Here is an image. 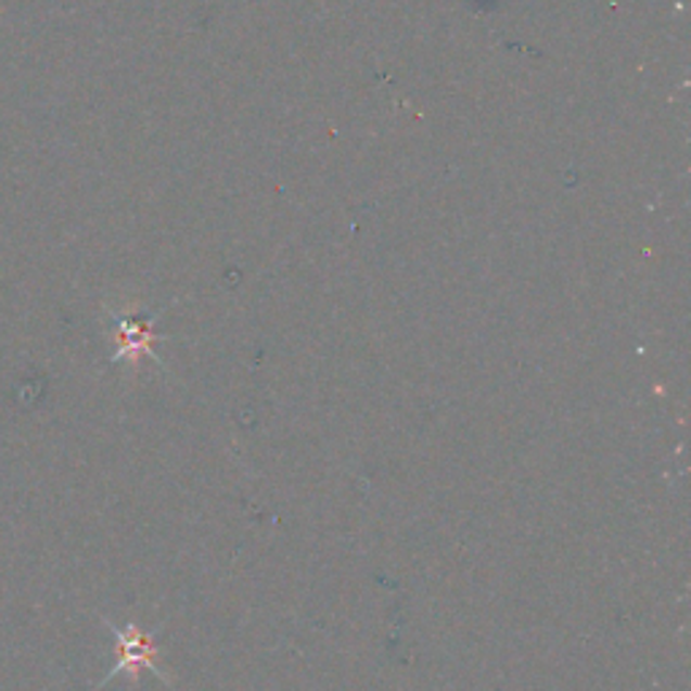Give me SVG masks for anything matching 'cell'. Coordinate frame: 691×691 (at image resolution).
<instances>
[{
    "label": "cell",
    "instance_id": "1",
    "mask_svg": "<svg viewBox=\"0 0 691 691\" xmlns=\"http://www.w3.org/2000/svg\"><path fill=\"white\" fill-rule=\"evenodd\" d=\"M108 629L114 632L116 638V654H119V660H116L114 670L108 673L106 678L101 681V687H106L108 681H114L119 673H130L132 678H138V673L141 670H152L154 676L163 678L165 681V673L157 667V649H154V640L152 635L143 632V629H138L136 624H127V627H116L114 622H108ZM168 683V681H165Z\"/></svg>",
    "mask_w": 691,
    "mask_h": 691
},
{
    "label": "cell",
    "instance_id": "2",
    "mask_svg": "<svg viewBox=\"0 0 691 691\" xmlns=\"http://www.w3.org/2000/svg\"><path fill=\"white\" fill-rule=\"evenodd\" d=\"M116 330H114V338H116V351H114V362H138L141 354H149L154 357V348H152V330H149L146 322H138V319H127V317H116ZM157 359V357H154Z\"/></svg>",
    "mask_w": 691,
    "mask_h": 691
}]
</instances>
